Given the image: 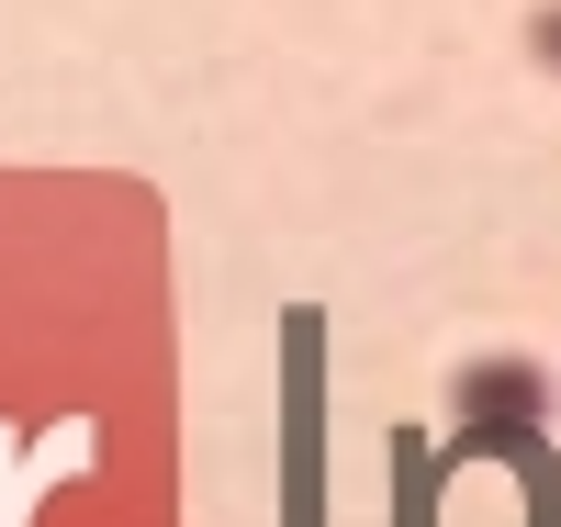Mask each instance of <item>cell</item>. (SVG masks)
<instances>
[{
	"label": "cell",
	"mask_w": 561,
	"mask_h": 527,
	"mask_svg": "<svg viewBox=\"0 0 561 527\" xmlns=\"http://www.w3.org/2000/svg\"><path fill=\"white\" fill-rule=\"evenodd\" d=\"M472 404H539V381L505 359V370H472Z\"/></svg>",
	"instance_id": "obj_1"
},
{
	"label": "cell",
	"mask_w": 561,
	"mask_h": 527,
	"mask_svg": "<svg viewBox=\"0 0 561 527\" xmlns=\"http://www.w3.org/2000/svg\"><path fill=\"white\" fill-rule=\"evenodd\" d=\"M539 45H550V68H561V12H550V34H539Z\"/></svg>",
	"instance_id": "obj_2"
}]
</instances>
